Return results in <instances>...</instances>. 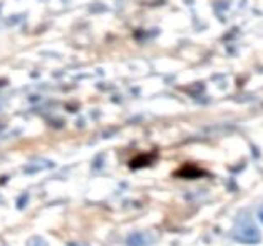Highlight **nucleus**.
Wrapping results in <instances>:
<instances>
[{"instance_id":"obj_1","label":"nucleus","mask_w":263,"mask_h":246,"mask_svg":"<svg viewBox=\"0 0 263 246\" xmlns=\"http://www.w3.org/2000/svg\"><path fill=\"white\" fill-rule=\"evenodd\" d=\"M233 236L241 243H260L261 241V235L258 228L255 226V223L252 221V218L248 215H240L238 219H236L235 230H233Z\"/></svg>"},{"instance_id":"obj_2","label":"nucleus","mask_w":263,"mask_h":246,"mask_svg":"<svg viewBox=\"0 0 263 246\" xmlns=\"http://www.w3.org/2000/svg\"><path fill=\"white\" fill-rule=\"evenodd\" d=\"M153 243V238L149 233H133V235L127 238V246H149Z\"/></svg>"},{"instance_id":"obj_3","label":"nucleus","mask_w":263,"mask_h":246,"mask_svg":"<svg viewBox=\"0 0 263 246\" xmlns=\"http://www.w3.org/2000/svg\"><path fill=\"white\" fill-rule=\"evenodd\" d=\"M27 246H49V244H47V241L44 238L34 236V238H30L27 241Z\"/></svg>"},{"instance_id":"obj_4","label":"nucleus","mask_w":263,"mask_h":246,"mask_svg":"<svg viewBox=\"0 0 263 246\" xmlns=\"http://www.w3.org/2000/svg\"><path fill=\"white\" fill-rule=\"evenodd\" d=\"M260 219H261V221H263V208L260 210Z\"/></svg>"}]
</instances>
